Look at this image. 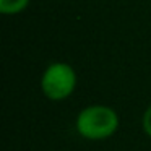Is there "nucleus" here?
Returning a JSON list of instances; mask_svg holds the SVG:
<instances>
[{
  "label": "nucleus",
  "mask_w": 151,
  "mask_h": 151,
  "mask_svg": "<svg viewBox=\"0 0 151 151\" xmlns=\"http://www.w3.org/2000/svg\"><path fill=\"white\" fill-rule=\"evenodd\" d=\"M119 128V115L109 106H88L76 117V132L86 140L111 138Z\"/></svg>",
  "instance_id": "obj_1"
},
{
  "label": "nucleus",
  "mask_w": 151,
  "mask_h": 151,
  "mask_svg": "<svg viewBox=\"0 0 151 151\" xmlns=\"http://www.w3.org/2000/svg\"><path fill=\"white\" fill-rule=\"evenodd\" d=\"M76 81V73L72 65L65 62H54L44 70L41 89L50 101H63L75 91Z\"/></svg>",
  "instance_id": "obj_2"
},
{
  "label": "nucleus",
  "mask_w": 151,
  "mask_h": 151,
  "mask_svg": "<svg viewBox=\"0 0 151 151\" xmlns=\"http://www.w3.org/2000/svg\"><path fill=\"white\" fill-rule=\"evenodd\" d=\"M29 0H0V12L4 15H17L28 7Z\"/></svg>",
  "instance_id": "obj_3"
},
{
  "label": "nucleus",
  "mask_w": 151,
  "mask_h": 151,
  "mask_svg": "<svg viewBox=\"0 0 151 151\" xmlns=\"http://www.w3.org/2000/svg\"><path fill=\"white\" fill-rule=\"evenodd\" d=\"M141 124H143V130H145V133H146L148 137L151 138V106L146 109V111H145Z\"/></svg>",
  "instance_id": "obj_4"
}]
</instances>
